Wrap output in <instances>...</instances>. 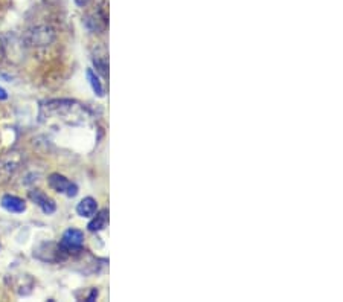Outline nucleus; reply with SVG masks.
I'll return each instance as SVG.
<instances>
[{
    "label": "nucleus",
    "instance_id": "11",
    "mask_svg": "<svg viewBox=\"0 0 343 302\" xmlns=\"http://www.w3.org/2000/svg\"><path fill=\"white\" fill-rule=\"evenodd\" d=\"M3 58V47H2V43H0V61H2Z\"/></svg>",
    "mask_w": 343,
    "mask_h": 302
},
{
    "label": "nucleus",
    "instance_id": "7",
    "mask_svg": "<svg viewBox=\"0 0 343 302\" xmlns=\"http://www.w3.org/2000/svg\"><path fill=\"white\" fill-rule=\"evenodd\" d=\"M107 223H108V211L102 209V211L98 212L96 217L88 223L87 227H88L90 232H98V230H101V229H104L107 226Z\"/></svg>",
    "mask_w": 343,
    "mask_h": 302
},
{
    "label": "nucleus",
    "instance_id": "2",
    "mask_svg": "<svg viewBox=\"0 0 343 302\" xmlns=\"http://www.w3.org/2000/svg\"><path fill=\"white\" fill-rule=\"evenodd\" d=\"M83 243H84V234L81 230L67 229L61 238L60 247L64 252H72V251H77V249H81Z\"/></svg>",
    "mask_w": 343,
    "mask_h": 302
},
{
    "label": "nucleus",
    "instance_id": "1",
    "mask_svg": "<svg viewBox=\"0 0 343 302\" xmlns=\"http://www.w3.org/2000/svg\"><path fill=\"white\" fill-rule=\"evenodd\" d=\"M47 182H49V186L53 191L66 194L67 197H75V195L78 194V186L75 183H72L70 180H67L66 177L61 175V174H57V173L50 174Z\"/></svg>",
    "mask_w": 343,
    "mask_h": 302
},
{
    "label": "nucleus",
    "instance_id": "5",
    "mask_svg": "<svg viewBox=\"0 0 343 302\" xmlns=\"http://www.w3.org/2000/svg\"><path fill=\"white\" fill-rule=\"evenodd\" d=\"M98 211V203L93 197H86L83 199L78 206H77V212L78 216L83 217V218H88V217H93L96 214Z\"/></svg>",
    "mask_w": 343,
    "mask_h": 302
},
{
    "label": "nucleus",
    "instance_id": "8",
    "mask_svg": "<svg viewBox=\"0 0 343 302\" xmlns=\"http://www.w3.org/2000/svg\"><path fill=\"white\" fill-rule=\"evenodd\" d=\"M86 75H87V80H88L90 86H92V88H93L95 95L104 96V87H102V84H101V81H99V77L93 72L92 69H87Z\"/></svg>",
    "mask_w": 343,
    "mask_h": 302
},
{
    "label": "nucleus",
    "instance_id": "10",
    "mask_svg": "<svg viewBox=\"0 0 343 302\" xmlns=\"http://www.w3.org/2000/svg\"><path fill=\"white\" fill-rule=\"evenodd\" d=\"M75 3L78 5V6H86V5H88L90 3V0H75Z\"/></svg>",
    "mask_w": 343,
    "mask_h": 302
},
{
    "label": "nucleus",
    "instance_id": "3",
    "mask_svg": "<svg viewBox=\"0 0 343 302\" xmlns=\"http://www.w3.org/2000/svg\"><path fill=\"white\" fill-rule=\"evenodd\" d=\"M29 197L32 199L34 203H37L42 208V211L44 212V214H53V212H55V209H57L55 202H53L52 199H49L44 192H42L39 189L31 191L29 192Z\"/></svg>",
    "mask_w": 343,
    "mask_h": 302
},
{
    "label": "nucleus",
    "instance_id": "9",
    "mask_svg": "<svg viewBox=\"0 0 343 302\" xmlns=\"http://www.w3.org/2000/svg\"><path fill=\"white\" fill-rule=\"evenodd\" d=\"M8 98V93H6V90L3 87H0V101H5Z\"/></svg>",
    "mask_w": 343,
    "mask_h": 302
},
{
    "label": "nucleus",
    "instance_id": "4",
    "mask_svg": "<svg viewBox=\"0 0 343 302\" xmlns=\"http://www.w3.org/2000/svg\"><path fill=\"white\" fill-rule=\"evenodd\" d=\"M3 209H6L8 212H12V214H22V212L26 211V203L25 200H22L17 195H3L2 202H0Z\"/></svg>",
    "mask_w": 343,
    "mask_h": 302
},
{
    "label": "nucleus",
    "instance_id": "6",
    "mask_svg": "<svg viewBox=\"0 0 343 302\" xmlns=\"http://www.w3.org/2000/svg\"><path fill=\"white\" fill-rule=\"evenodd\" d=\"M31 35H32L31 43H37V44H47L53 37L52 31L49 28H46V26L44 28H37L34 32H31Z\"/></svg>",
    "mask_w": 343,
    "mask_h": 302
}]
</instances>
